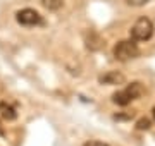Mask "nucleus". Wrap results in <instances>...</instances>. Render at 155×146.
Wrapping results in <instances>:
<instances>
[{"label":"nucleus","instance_id":"obj_1","mask_svg":"<svg viewBox=\"0 0 155 146\" xmlns=\"http://www.w3.org/2000/svg\"><path fill=\"white\" fill-rule=\"evenodd\" d=\"M143 95H145L143 84H141V83H131V84H127L124 90L114 93V95H112V101H114L116 105L126 107V105H129L131 101L141 98Z\"/></svg>","mask_w":155,"mask_h":146},{"label":"nucleus","instance_id":"obj_2","mask_svg":"<svg viewBox=\"0 0 155 146\" xmlns=\"http://www.w3.org/2000/svg\"><path fill=\"white\" fill-rule=\"evenodd\" d=\"M140 55V48L133 40H122L114 46V57L119 62H127L133 60Z\"/></svg>","mask_w":155,"mask_h":146},{"label":"nucleus","instance_id":"obj_3","mask_svg":"<svg viewBox=\"0 0 155 146\" xmlns=\"http://www.w3.org/2000/svg\"><path fill=\"white\" fill-rule=\"evenodd\" d=\"M153 34V24L148 17H140L131 28V40L133 41H148Z\"/></svg>","mask_w":155,"mask_h":146},{"label":"nucleus","instance_id":"obj_4","mask_svg":"<svg viewBox=\"0 0 155 146\" xmlns=\"http://www.w3.org/2000/svg\"><path fill=\"white\" fill-rule=\"evenodd\" d=\"M16 21L21 26L26 28H35V26H43L45 21L35 9H22V11L16 12Z\"/></svg>","mask_w":155,"mask_h":146},{"label":"nucleus","instance_id":"obj_5","mask_svg":"<svg viewBox=\"0 0 155 146\" xmlns=\"http://www.w3.org/2000/svg\"><path fill=\"white\" fill-rule=\"evenodd\" d=\"M124 81H126L124 76L121 72H117V71H109V72L102 74L98 78L100 84H122Z\"/></svg>","mask_w":155,"mask_h":146},{"label":"nucleus","instance_id":"obj_6","mask_svg":"<svg viewBox=\"0 0 155 146\" xmlns=\"http://www.w3.org/2000/svg\"><path fill=\"white\" fill-rule=\"evenodd\" d=\"M0 115L5 120H16L17 119L16 108L12 107L11 103H7V101H0Z\"/></svg>","mask_w":155,"mask_h":146},{"label":"nucleus","instance_id":"obj_7","mask_svg":"<svg viewBox=\"0 0 155 146\" xmlns=\"http://www.w3.org/2000/svg\"><path fill=\"white\" fill-rule=\"evenodd\" d=\"M90 36L91 38H86V46H88L90 50H98V48H102L104 41L100 40L98 34H95L93 31H90Z\"/></svg>","mask_w":155,"mask_h":146},{"label":"nucleus","instance_id":"obj_8","mask_svg":"<svg viewBox=\"0 0 155 146\" xmlns=\"http://www.w3.org/2000/svg\"><path fill=\"white\" fill-rule=\"evenodd\" d=\"M41 4L48 11H57V9L62 7V0H41Z\"/></svg>","mask_w":155,"mask_h":146},{"label":"nucleus","instance_id":"obj_9","mask_svg":"<svg viewBox=\"0 0 155 146\" xmlns=\"http://www.w3.org/2000/svg\"><path fill=\"white\" fill-rule=\"evenodd\" d=\"M127 5H133V7H141V5H147L148 2H152V0H126Z\"/></svg>","mask_w":155,"mask_h":146},{"label":"nucleus","instance_id":"obj_10","mask_svg":"<svg viewBox=\"0 0 155 146\" xmlns=\"http://www.w3.org/2000/svg\"><path fill=\"white\" fill-rule=\"evenodd\" d=\"M138 129L140 131H143V129H150V120L148 119H141L138 122Z\"/></svg>","mask_w":155,"mask_h":146},{"label":"nucleus","instance_id":"obj_11","mask_svg":"<svg viewBox=\"0 0 155 146\" xmlns=\"http://www.w3.org/2000/svg\"><path fill=\"white\" fill-rule=\"evenodd\" d=\"M84 146H109V144L102 143V141H88V143H84Z\"/></svg>","mask_w":155,"mask_h":146},{"label":"nucleus","instance_id":"obj_12","mask_svg":"<svg viewBox=\"0 0 155 146\" xmlns=\"http://www.w3.org/2000/svg\"><path fill=\"white\" fill-rule=\"evenodd\" d=\"M5 132H4V127H2V122H0V136H4Z\"/></svg>","mask_w":155,"mask_h":146},{"label":"nucleus","instance_id":"obj_13","mask_svg":"<svg viewBox=\"0 0 155 146\" xmlns=\"http://www.w3.org/2000/svg\"><path fill=\"white\" fill-rule=\"evenodd\" d=\"M152 112H153V119H155V107H153V110H152Z\"/></svg>","mask_w":155,"mask_h":146}]
</instances>
